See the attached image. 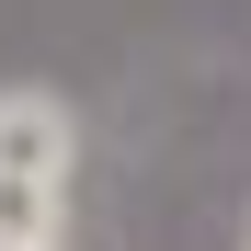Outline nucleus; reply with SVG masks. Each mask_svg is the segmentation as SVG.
Listing matches in <instances>:
<instances>
[{
  "mask_svg": "<svg viewBox=\"0 0 251 251\" xmlns=\"http://www.w3.org/2000/svg\"><path fill=\"white\" fill-rule=\"evenodd\" d=\"M0 172H57L69 183V114L46 92H0Z\"/></svg>",
  "mask_w": 251,
  "mask_h": 251,
  "instance_id": "1",
  "label": "nucleus"
},
{
  "mask_svg": "<svg viewBox=\"0 0 251 251\" xmlns=\"http://www.w3.org/2000/svg\"><path fill=\"white\" fill-rule=\"evenodd\" d=\"M57 217H69V183L57 172H0V251L57 240Z\"/></svg>",
  "mask_w": 251,
  "mask_h": 251,
  "instance_id": "2",
  "label": "nucleus"
},
{
  "mask_svg": "<svg viewBox=\"0 0 251 251\" xmlns=\"http://www.w3.org/2000/svg\"><path fill=\"white\" fill-rule=\"evenodd\" d=\"M34 251H57V240H34Z\"/></svg>",
  "mask_w": 251,
  "mask_h": 251,
  "instance_id": "3",
  "label": "nucleus"
}]
</instances>
